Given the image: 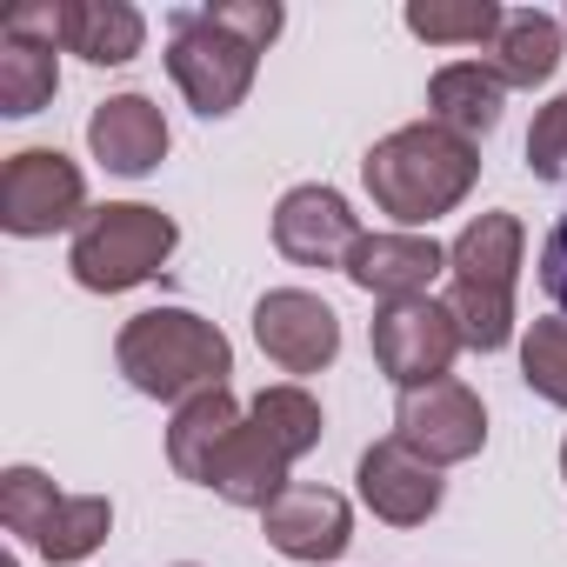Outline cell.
<instances>
[{
	"instance_id": "obj_1",
	"label": "cell",
	"mask_w": 567,
	"mask_h": 567,
	"mask_svg": "<svg viewBox=\"0 0 567 567\" xmlns=\"http://www.w3.org/2000/svg\"><path fill=\"white\" fill-rule=\"evenodd\" d=\"M280 34L274 0H214V8H181L167 21V74L187 94L194 114L220 121L247 101L254 68L267 41Z\"/></svg>"
},
{
	"instance_id": "obj_2",
	"label": "cell",
	"mask_w": 567,
	"mask_h": 567,
	"mask_svg": "<svg viewBox=\"0 0 567 567\" xmlns=\"http://www.w3.org/2000/svg\"><path fill=\"white\" fill-rule=\"evenodd\" d=\"M361 181L374 194L381 214H394L401 227H427L441 214H454L474 181H481V147L441 121H414V127H394L388 141L368 147L361 161Z\"/></svg>"
},
{
	"instance_id": "obj_3",
	"label": "cell",
	"mask_w": 567,
	"mask_h": 567,
	"mask_svg": "<svg viewBox=\"0 0 567 567\" xmlns=\"http://www.w3.org/2000/svg\"><path fill=\"white\" fill-rule=\"evenodd\" d=\"M315 447H321V401H315L308 388H295V381H288V388H260V394L247 401V414H240L227 454L214 461L207 487H214L220 501H234V507L267 514L280 494L295 487L288 467H295L301 454H315Z\"/></svg>"
},
{
	"instance_id": "obj_4",
	"label": "cell",
	"mask_w": 567,
	"mask_h": 567,
	"mask_svg": "<svg viewBox=\"0 0 567 567\" xmlns=\"http://www.w3.org/2000/svg\"><path fill=\"white\" fill-rule=\"evenodd\" d=\"M114 368L127 374L134 394L147 401H194L227 388L234 374V348L214 321L187 315V308H147L121 328L114 341Z\"/></svg>"
},
{
	"instance_id": "obj_5",
	"label": "cell",
	"mask_w": 567,
	"mask_h": 567,
	"mask_svg": "<svg viewBox=\"0 0 567 567\" xmlns=\"http://www.w3.org/2000/svg\"><path fill=\"white\" fill-rule=\"evenodd\" d=\"M520 220L474 214L447 247V315L474 354H501L514 341V280H520Z\"/></svg>"
},
{
	"instance_id": "obj_6",
	"label": "cell",
	"mask_w": 567,
	"mask_h": 567,
	"mask_svg": "<svg viewBox=\"0 0 567 567\" xmlns=\"http://www.w3.org/2000/svg\"><path fill=\"white\" fill-rule=\"evenodd\" d=\"M181 227L161 214V207H141V200H114V207H94L81 227H74V247H68V267L87 295H127L141 280H154L174 254Z\"/></svg>"
},
{
	"instance_id": "obj_7",
	"label": "cell",
	"mask_w": 567,
	"mask_h": 567,
	"mask_svg": "<svg viewBox=\"0 0 567 567\" xmlns=\"http://www.w3.org/2000/svg\"><path fill=\"white\" fill-rule=\"evenodd\" d=\"M0 520H8V534H21L41 560L68 567V560H87L107 540L114 501L107 494H61L41 467H8L0 474Z\"/></svg>"
},
{
	"instance_id": "obj_8",
	"label": "cell",
	"mask_w": 567,
	"mask_h": 567,
	"mask_svg": "<svg viewBox=\"0 0 567 567\" xmlns=\"http://www.w3.org/2000/svg\"><path fill=\"white\" fill-rule=\"evenodd\" d=\"M87 220V181L61 147H21L0 167V227L14 240H41L54 227Z\"/></svg>"
},
{
	"instance_id": "obj_9",
	"label": "cell",
	"mask_w": 567,
	"mask_h": 567,
	"mask_svg": "<svg viewBox=\"0 0 567 567\" xmlns=\"http://www.w3.org/2000/svg\"><path fill=\"white\" fill-rule=\"evenodd\" d=\"M461 348H467V341H461L454 315H447L441 301H427V295L388 301V308L374 315V361H381V374H388L401 394L447 381V368H454Z\"/></svg>"
},
{
	"instance_id": "obj_10",
	"label": "cell",
	"mask_w": 567,
	"mask_h": 567,
	"mask_svg": "<svg viewBox=\"0 0 567 567\" xmlns=\"http://www.w3.org/2000/svg\"><path fill=\"white\" fill-rule=\"evenodd\" d=\"M394 434L434 461V467H454V461H474L487 447V408L474 388H461L454 374L434 381V388H408L401 408H394Z\"/></svg>"
},
{
	"instance_id": "obj_11",
	"label": "cell",
	"mask_w": 567,
	"mask_h": 567,
	"mask_svg": "<svg viewBox=\"0 0 567 567\" xmlns=\"http://www.w3.org/2000/svg\"><path fill=\"white\" fill-rule=\"evenodd\" d=\"M254 341L280 374H321L341 354V315L308 288H274L254 308Z\"/></svg>"
},
{
	"instance_id": "obj_12",
	"label": "cell",
	"mask_w": 567,
	"mask_h": 567,
	"mask_svg": "<svg viewBox=\"0 0 567 567\" xmlns=\"http://www.w3.org/2000/svg\"><path fill=\"white\" fill-rule=\"evenodd\" d=\"M274 247L295 267H348V254L361 247V220L334 187H295L274 207Z\"/></svg>"
},
{
	"instance_id": "obj_13",
	"label": "cell",
	"mask_w": 567,
	"mask_h": 567,
	"mask_svg": "<svg viewBox=\"0 0 567 567\" xmlns=\"http://www.w3.org/2000/svg\"><path fill=\"white\" fill-rule=\"evenodd\" d=\"M441 467L434 461H421L401 434H388V441H374L368 454H361V501L388 520V527H421V520H434V507H441Z\"/></svg>"
},
{
	"instance_id": "obj_14",
	"label": "cell",
	"mask_w": 567,
	"mask_h": 567,
	"mask_svg": "<svg viewBox=\"0 0 567 567\" xmlns=\"http://www.w3.org/2000/svg\"><path fill=\"white\" fill-rule=\"evenodd\" d=\"M260 534H267L280 554H288V560L321 567V560H341V547H348V534H354V514H348V501H341L334 487L295 481L288 494H280V501L260 514Z\"/></svg>"
},
{
	"instance_id": "obj_15",
	"label": "cell",
	"mask_w": 567,
	"mask_h": 567,
	"mask_svg": "<svg viewBox=\"0 0 567 567\" xmlns=\"http://www.w3.org/2000/svg\"><path fill=\"white\" fill-rule=\"evenodd\" d=\"M341 274L354 280L361 295H374L388 308V301L427 295V280L447 274V247H434L427 234H361V247L348 254Z\"/></svg>"
},
{
	"instance_id": "obj_16",
	"label": "cell",
	"mask_w": 567,
	"mask_h": 567,
	"mask_svg": "<svg viewBox=\"0 0 567 567\" xmlns=\"http://www.w3.org/2000/svg\"><path fill=\"white\" fill-rule=\"evenodd\" d=\"M87 147H94V161H101L107 174L141 181V174H154L161 154H167V121H161V107H154L147 94H114V101H101V107L87 114Z\"/></svg>"
},
{
	"instance_id": "obj_17",
	"label": "cell",
	"mask_w": 567,
	"mask_h": 567,
	"mask_svg": "<svg viewBox=\"0 0 567 567\" xmlns=\"http://www.w3.org/2000/svg\"><path fill=\"white\" fill-rule=\"evenodd\" d=\"M240 414H247V408H240L227 388L181 401V408H174V427H167V461H174V474L207 487L214 461L227 454V441H234V427H240Z\"/></svg>"
},
{
	"instance_id": "obj_18",
	"label": "cell",
	"mask_w": 567,
	"mask_h": 567,
	"mask_svg": "<svg viewBox=\"0 0 567 567\" xmlns=\"http://www.w3.org/2000/svg\"><path fill=\"white\" fill-rule=\"evenodd\" d=\"M147 41V21L127 0H61V48L94 68H127Z\"/></svg>"
},
{
	"instance_id": "obj_19",
	"label": "cell",
	"mask_w": 567,
	"mask_h": 567,
	"mask_svg": "<svg viewBox=\"0 0 567 567\" xmlns=\"http://www.w3.org/2000/svg\"><path fill=\"white\" fill-rule=\"evenodd\" d=\"M501 101H507V81H501L487 61H454V68H441V74L427 81L434 121L454 127V134H467V141H481V134L501 127Z\"/></svg>"
},
{
	"instance_id": "obj_20",
	"label": "cell",
	"mask_w": 567,
	"mask_h": 567,
	"mask_svg": "<svg viewBox=\"0 0 567 567\" xmlns=\"http://www.w3.org/2000/svg\"><path fill=\"white\" fill-rule=\"evenodd\" d=\"M487 68L507 81V87H540L554 68H560V21L540 14V8H514L487 48Z\"/></svg>"
},
{
	"instance_id": "obj_21",
	"label": "cell",
	"mask_w": 567,
	"mask_h": 567,
	"mask_svg": "<svg viewBox=\"0 0 567 567\" xmlns=\"http://www.w3.org/2000/svg\"><path fill=\"white\" fill-rule=\"evenodd\" d=\"M61 87V54L41 48V41H21V34H0V114H41Z\"/></svg>"
},
{
	"instance_id": "obj_22",
	"label": "cell",
	"mask_w": 567,
	"mask_h": 567,
	"mask_svg": "<svg viewBox=\"0 0 567 567\" xmlns=\"http://www.w3.org/2000/svg\"><path fill=\"white\" fill-rule=\"evenodd\" d=\"M507 8L494 0H414L408 8V34H421L427 48H494Z\"/></svg>"
},
{
	"instance_id": "obj_23",
	"label": "cell",
	"mask_w": 567,
	"mask_h": 567,
	"mask_svg": "<svg viewBox=\"0 0 567 567\" xmlns=\"http://www.w3.org/2000/svg\"><path fill=\"white\" fill-rule=\"evenodd\" d=\"M520 381H527L540 401L567 408V321H560V315L527 328V341H520Z\"/></svg>"
},
{
	"instance_id": "obj_24",
	"label": "cell",
	"mask_w": 567,
	"mask_h": 567,
	"mask_svg": "<svg viewBox=\"0 0 567 567\" xmlns=\"http://www.w3.org/2000/svg\"><path fill=\"white\" fill-rule=\"evenodd\" d=\"M527 167H534V181L567 187V94L534 114V127H527Z\"/></svg>"
},
{
	"instance_id": "obj_25",
	"label": "cell",
	"mask_w": 567,
	"mask_h": 567,
	"mask_svg": "<svg viewBox=\"0 0 567 567\" xmlns=\"http://www.w3.org/2000/svg\"><path fill=\"white\" fill-rule=\"evenodd\" d=\"M540 288H547V301H554V315L567 321V214L547 227V240H540Z\"/></svg>"
},
{
	"instance_id": "obj_26",
	"label": "cell",
	"mask_w": 567,
	"mask_h": 567,
	"mask_svg": "<svg viewBox=\"0 0 567 567\" xmlns=\"http://www.w3.org/2000/svg\"><path fill=\"white\" fill-rule=\"evenodd\" d=\"M560 474H567V441H560Z\"/></svg>"
},
{
	"instance_id": "obj_27",
	"label": "cell",
	"mask_w": 567,
	"mask_h": 567,
	"mask_svg": "<svg viewBox=\"0 0 567 567\" xmlns=\"http://www.w3.org/2000/svg\"><path fill=\"white\" fill-rule=\"evenodd\" d=\"M0 567H21V560H0Z\"/></svg>"
}]
</instances>
